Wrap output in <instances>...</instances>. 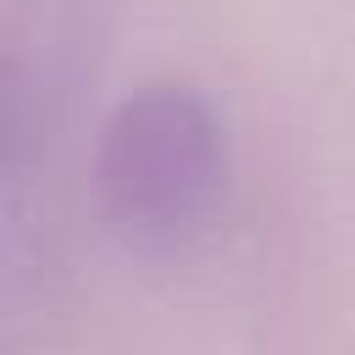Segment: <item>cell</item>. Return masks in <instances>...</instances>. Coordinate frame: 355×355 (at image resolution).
Instances as JSON below:
<instances>
[{"mask_svg":"<svg viewBox=\"0 0 355 355\" xmlns=\"http://www.w3.org/2000/svg\"><path fill=\"white\" fill-rule=\"evenodd\" d=\"M233 189V139L189 78H144L89 139V194L122 250L178 261L200 250Z\"/></svg>","mask_w":355,"mask_h":355,"instance_id":"cell-2","label":"cell"},{"mask_svg":"<svg viewBox=\"0 0 355 355\" xmlns=\"http://www.w3.org/2000/svg\"><path fill=\"white\" fill-rule=\"evenodd\" d=\"M111 17L116 0H0V344L61 288Z\"/></svg>","mask_w":355,"mask_h":355,"instance_id":"cell-1","label":"cell"}]
</instances>
